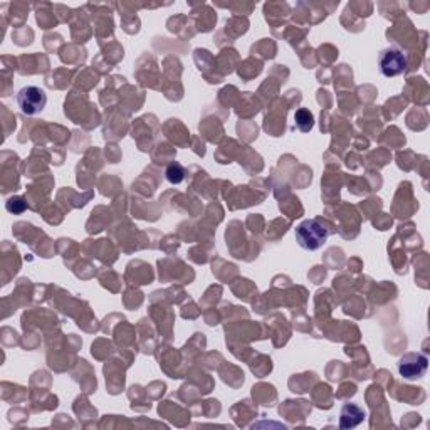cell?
Segmentation results:
<instances>
[{
    "mask_svg": "<svg viewBox=\"0 0 430 430\" xmlns=\"http://www.w3.org/2000/svg\"><path fill=\"white\" fill-rule=\"evenodd\" d=\"M333 232V227L325 219H306L296 227V241L304 250H318L326 244L328 237Z\"/></svg>",
    "mask_w": 430,
    "mask_h": 430,
    "instance_id": "6da1fadb",
    "label": "cell"
},
{
    "mask_svg": "<svg viewBox=\"0 0 430 430\" xmlns=\"http://www.w3.org/2000/svg\"><path fill=\"white\" fill-rule=\"evenodd\" d=\"M17 105L21 111L28 116L41 113L47 105V94L37 86H25L17 93Z\"/></svg>",
    "mask_w": 430,
    "mask_h": 430,
    "instance_id": "7a4b0ae2",
    "label": "cell"
},
{
    "mask_svg": "<svg viewBox=\"0 0 430 430\" xmlns=\"http://www.w3.org/2000/svg\"><path fill=\"white\" fill-rule=\"evenodd\" d=\"M380 72L385 78H395L407 71V56L403 54L402 49L398 47H387L380 52L378 58Z\"/></svg>",
    "mask_w": 430,
    "mask_h": 430,
    "instance_id": "3957f363",
    "label": "cell"
},
{
    "mask_svg": "<svg viewBox=\"0 0 430 430\" xmlns=\"http://www.w3.org/2000/svg\"><path fill=\"white\" fill-rule=\"evenodd\" d=\"M429 368L427 356L422 353H407L398 360V373L405 380H418L425 375Z\"/></svg>",
    "mask_w": 430,
    "mask_h": 430,
    "instance_id": "277c9868",
    "label": "cell"
},
{
    "mask_svg": "<svg viewBox=\"0 0 430 430\" xmlns=\"http://www.w3.org/2000/svg\"><path fill=\"white\" fill-rule=\"evenodd\" d=\"M365 420L363 409L356 403H346L340 412V429H355Z\"/></svg>",
    "mask_w": 430,
    "mask_h": 430,
    "instance_id": "5b68a950",
    "label": "cell"
},
{
    "mask_svg": "<svg viewBox=\"0 0 430 430\" xmlns=\"http://www.w3.org/2000/svg\"><path fill=\"white\" fill-rule=\"evenodd\" d=\"M294 121H296V127H298L299 131H303V133L311 131L314 127V116L310 109H304V108L298 109L294 115Z\"/></svg>",
    "mask_w": 430,
    "mask_h": 430,
    "instance_id": "8992f818",
    "label": "cell"
},
{
    "mask_svg": "<svg viewBox=\"0 0 430 430\" xmlns=\"http://www.w3.org/2000/svg\"><path fill=\"white\" fill-rule=\"evenodd\" d=\"M165 177H166V180L170 182V184H173V185L182 184V182H184V178H185V169L178 162L170 163V165L166 166V170H165Z\"/></svg>",
    "mask_w": 430,
    "mask_h": 430,
    "instance_id": "52a82bcc",
    "label": "cell"
},
{
    "mask_svg": "<svg viewBox=\"0 0 430 430\" xmlns=\"http://www.w3.org/2000/svg\"><path fill=\"white\" fill-rule=\"evenodd\" d=\"M7 211L12 212V214H22L25 211V202L21 197H12L7 202Z\"/></svg>",
    "mask_w": 430,
    "mask_h": 430,
    "instance_id": "ba28073f",
    "label": "cell"
}]
</instances>
